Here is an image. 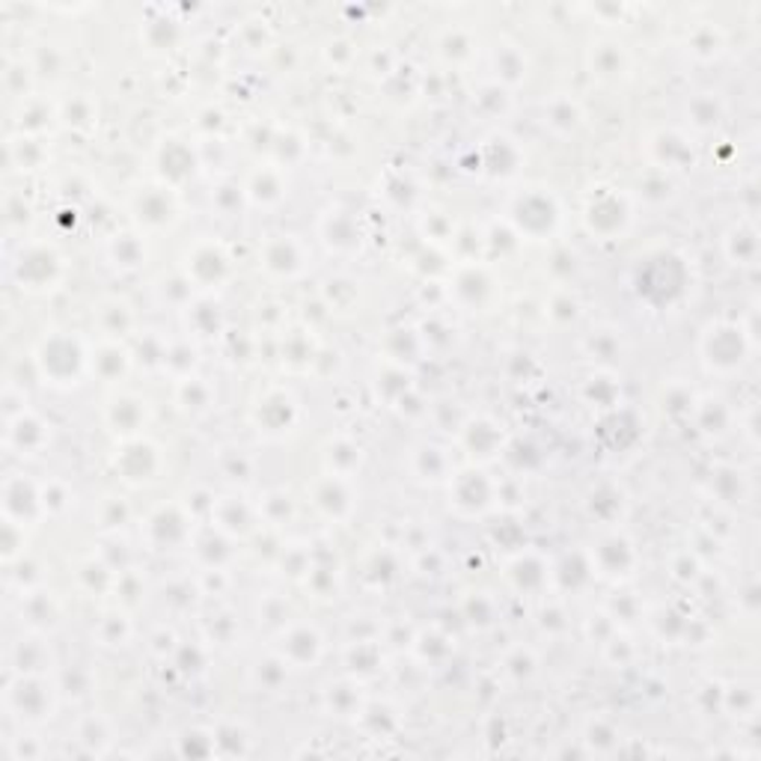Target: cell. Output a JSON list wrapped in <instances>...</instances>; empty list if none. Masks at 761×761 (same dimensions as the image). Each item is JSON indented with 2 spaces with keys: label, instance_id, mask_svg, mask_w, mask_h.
I'll return each mask as SVG.
<instances>
[{
  "label": "cell",
  "instance_id": "cell-1",
  "mask_svg": "<svg viewBox=\"0 0 761 761\" xmlns=\"http://www.w3.org/2000/svg\"><path fill=\"white\" fill-rule=\"evenodd\" d=\"M7 709L15 719H27V723H36V719L48 717L51 711V699H48V690H45L43 678H36L33 672H19L15 678H10L7 684Z\"/></svg>",
  "mask_w": 761,
  "mask_h": 761
},
{
  "label": "cell",
  "instance_id": "cell-2",
  "mask_svg": "<svg viewBox=\"0 0 761 761\" xmlns=\"http://www.w3.org/2000/svg\"><path fill=\"white\" fill-rule=\"evenodd\" d=\"M36 363L43 370L45 378H51L54 384H78V370L84 363V351L78 349V342L69 337H51L45 339L39 351H36Z\"/></svg>",
  "mask_w": 761,
  "mask_h": 761
},
{
  "label": "cell",
  "instance_id": "cell-3",
  "mask_svg": "<svg viewBox=\"0 0 761 761\" xmlns=\"http://www.w3.org/2000/svg\"><path fill=\"white\" fill-rule=\"evenodd\" d=\"M45 437H48L45 423H39L33 413L22 411L19 417L7 420V441H10V446H15L22 455L36 453V449L45 444Z\"/></svg>",
  "mask_w": 761,
  "mask_h": 761
},
{
  "label": "cell",
  "instance_id": "cell-4",
  "mask_svg": "<svg viewBox=\"0 0 761 761\" xmlns=\"http://www.w3.org/2000/svg\"><path fill=\"white\" fill-rule=\"evenodd\" d=\"M268 265H271V268H280L283 274H295L297 268H301V256H297L295 244L289 242V250H285V254H274V250L268 247Z\"/></svg>",
  "mask_w": 761,
  "mask_h": 761
}]
</instances>
